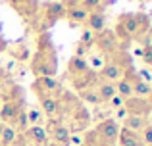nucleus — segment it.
Masks as SVG:
<instances>
[{
  "label": "nucleus",
  "mask_w": 152,
  "mask_h": 146,
  "mask_svg": "<svg viewBox=\"0 0 152 146\" xmlns=\"http://www.w3.org/2000/svg\"><path fill=\"white\" fill-rule=\"evenodd\" d=\"M56 64H58V58H56V52L52 48V44L48 46H41L37 52V56L33 58V73L37 77H54L56 71Z\"/></svg>",
  "instance_id": "1"
},
{
  "label": "nucleus",
  "mask_w": 152,
  "mask_h": 146,
  "mask_svg": "<svg viewBox=\"0 0 152 146\" xmlns=\"http://www.w3.org/2000/svg\"><path fill=\"white\" fill-rule=\"evenodd\" d=\"M119 123L115 119H102L100 123L96 125V129H94V133H96V137L102 140L104 144L108 146H115L118 142V135H119Z\"/></svg>",
  "instance_id": "2"
},
{
  "label": "nucleus",
  "mask_w": 152,
  "mask_h": 146,
  "mask_svg": "<svg viewBox=\"0 0 152 146\" xmlns=\"http://www.w3.org/2000/svg\"><path fill=\"white\" fill-rule=\"evenodd\" d=\"M118 21L121 23L123 29L131 35V38L137 33L148 29V17H146L145 14H123V15H119Z\"/></svg>",
  "instance_id": "3"
},
{
  "label": "nucleus",
  "mask_w": 152,
  "mask_h": 146,
  "mask_svg": "<svg viewBox=\"0 0 152 146\" xmlns=\"http://www.w3.org/2000/svg\"><path fill=\"white\" fill-rule=\"evenodd\" d=\"M94 44L98 46V50L104 56H114L118 50H121L119 48V41L115 38L114 31H110V29H102L100 33L94 35Z\"/></svg>",
  "instance_id": "4"
},
{
  "label": "nucleus",
  "mask_w": 152,
  "mask_h": 146,
  "mask_svg": "<svg viewBox=\"0 0 152 146\" xmlns=\"http://www.w3.org/2000/svg\"><path fill=\"white\" fill-rule=\"evenodd\" d=\"M33 89H35V92H45V94L54 96V98H58L60 94H64L62 83H60L56 77H37Z\"/></svg>",
  "instance_id": "5"
},
{
  "label": "nucleus",
  "mask_w": 152,
  "mask_h": 146,
  "mask_svg": "<svg viewBox=\"0 0 152 146\" xmlns=\"http://www.w3.org/2000/svg\"><path fill=\"white\" fill-rule=\"evenodd\" d=\"M123 108L127 110V115H142L146 117L152 112L150 104L146 98H139V96H131L123 102Z\"/></svg>",
  "instance_id": "6"
},
{
  "label": "nucleus",
  "mask_w": 152,
  "mask_h": 146,
  "mask_svg": "<svg viewBox=\"0 0 152 146\" xmlns=\"http://www.w3.org/2000/svg\"><path fill=\"white\" fill-rule=\"evenodd\" d=\"M23 110V102L21 100H12V102H4V106L0 108L2 113V123L4 125H12L14 127L15 117L19 115V112Z\"/></svg>",
  "instance_id": "7"
},
{
  "label": "nucleus",
  "mask_w": 152,
  "mask_h": 146,
  "mask_svg": "<svg viewBox=\"0 0 152 146\" xmlns=\"http://www.w3.org/2000/svg\"><path fill=\"white\" fill-rule=\"evenodd\" d=\"M37 94H39V102H41V106H42L45 115L48 117V119H52V117L58 115V112L62 110V104H60L58 98L48 96V94H45V92H37Z\"/></svg>",
  "instance_id": "8"
},
{
  "label": "nucleus",
  "mask_w": 152,
  "mask_h": 146,
  "mask_svg": "<svg viewBox=\"0 0 152 146\" xmlns=\"http://www.w3.org/2000/svg\"><path fill=\"white\" fill-rule=\"evenodd\" d=\"M10 6L18 12L21 17H33L39 12V2L37 0H10Z\"/></svg>",
  "instance_id": "9"
},
{
  "label": "nucleus",
  "mask_w": 152,
  "mask_h": 146,
  "mask_svg": "<svg viewBox=\"0 0 152 146\" xmlns=\"http://www.w3.org/2000/svg\"><path fill=\"white\" fill-rule=\"evenodd\" d=\"M71 83H73V86L79 92H81V90H87V89H93V85H98V73L93 71V69H89V71H85L83 75H79V77H73Z\"/></svg>",
  "instance_id": "10"
},
{
  "label": "nucleus",
  "mask_w": 152,
  "mask_h": 146,
  "mask_svg": "<svg viewBox=\"0 0 152 146\" xmlns=\"http://www.w3.org/2000/svg\"><path fill=\"white\" fill-rule=\"evenodd\" d=\"M25 139H29V142L39 144V146H46L48 144V133L46 129L39 127V125H33V127H27V131L23 133Z\"/></svg>",
  "instance_id": "11"
},
{
  "label": "nucleus",
  "mask_w": 152,
  "mask_h": 146,
  "mask_svg": "<svg viewBox=\"0 0 152 146\" xmlns=\"http://www.w3.org/2000/svg\"><path fill=\"white\" fill-rule=\"evenodd\" d=\"M118 140H119L121 146H145V142H142V139H141L139 133H133V131H129V129H125V127L119 129Z\"/></svg>",
  "instance_id": "12"
},
{
  "label": "nucleus",
  "mask_w": 152,
  "mask_h": 146,
  "mask_svg": "<svg viewBox=\"0 0 152 146\" xmlns=\"http://www.w3.org/2000/svg\"><path fill=\"white\" fill-rule=\"evenodd\" d=\"M50 137H52V142L58 144V146H69V139H71V133H69V127L66 125H56L54 129L50 131Z\"/></svg>",
  "instance_id": "13"
},
{
  "label": "nucleus",
  "mask_w": 152,
  "mask_h": 146,
  "mask_svg": "<svg viewBox=\"0 0 152 146\" xmlns=\"http://www.w3.org/2000/svg\"><path fill=\"white\" fill-rule=\"evenodd\" d=\"M100 77H102V81L118 83L119 79L123 77V69H119L118 65L112 64V62H106V64L102 65V69H100Z\"/></svg>",
  "instance_id": "14"
},
{
  "label": "nucleus",
  "mask_w": 152,
  "mask_h": 146,
  "mask_svg": "<svg viewBox=\"0 0 152 146\" xmlns=\"http://www.w3.org/2000/svg\"><path fill=\"white\" fill-rule=\"evenodd\" d=\"M87 29L93 31V33H100L102 29H106V15L102 12H93L87 17Z\"/></svg>",
  "instance_id": "15"
},
{
  "label": "nucleus",
  "mask_w": 152,
  "mask_h": 146,
  "mask_svg": "<svg viewBox=\"0 0 152 146\" xmlns=\"http://www.w3.org/2000/svg\"><path fill=\"white\" fill-rule=\"evenodd\" d=\"M89 64H87V60L85 58H77V56H73L69 60V64H67V73L69 75H73V77H79V75H83L85 71H89Z\"/></svg>",
  "instance_id": "16"
},
{
  "label": "nucleus",
  "mask_w": 152,
  "mask_h": 146,
  "mask_svg": "<svg viewBox=\"0 0 152 146\" xmlns=\"http://www.w3.org/2000/svg\"><path fill=\"white\" fill-rule=\"evenodd\" d=\"M45 17L48 21H56L60 17H66V8L62 6V2H50L45 6Z\"/></svg>",
  "instance_id": "17"
},
{
  "label": "nucleus",
  "mask_w": 152,
  "mask_h": 146,
  "mask_svg": "<svg viewBox=\"0 0 152 146\" xmlns=\"http://www.w3.org/2000/svg\"><path fill=\"white\" fill-rule=\"evenodd\" d=\"M146 125H148V121H146V117H142V115H127L125 119H123V127L129 129V131H133V133H141Z\"/></svg>",
  "instance_id": "18"
},
{
  "label": "nucleus",
  "mask_w": 152,
  "mask_h": 146,
  "mask_svg": "<svg viewBox=\"0 0 152 146\" xmlns=\"http://www.w3.org/2000/svg\"><path fill=\"white\" fill-rule=\"evenodd\" d=\"M96 92H98V96H100V102H110L112 98L115 96V86H114V83L98 81V85H96Z\"/></svg>",
  "instance_id": "19"
},
{
  "label": "nucleus",
  "mask_w": 152,
  "mask_h": 146,
  "mask_svg": "<svg viewBox=\"0 0 152 146\" xmlns=\"http://www.w3.org/2000/svg\"><path fill=\"white\" fill-rule=\"evenodd\" d=\"M112 64H115L118 65L119 69H123V71H125L127 68H133V56H131L129 52H125V50H118V52L114 54V56H112Z\"/></svg>",
  "instance_id": "20"
},
{
  "label": "nucleus",
  "mask_w": 152,
  "mask_h": 146,
  "mask_svg": "<svg viewBox=\"0 0 152 146\" xmlns=\"http://www.w3.org/2000/svg\"><path fill=\"white\" fill-rule=\"evenodd\" d=\"M66 17L69 19L71 23H85L87 17H89V12H87L85 8L77 6V8H73V10H67L66 12Z\"/></svg>",
  "instance_id": "21"
},
{
  "label": "nucleus",
  "mask_w": 152,
  "mask_h": 146,
  "mask_svg": "<svg viewBox=\"0 0 152 146\" xmlns=\"http://www.w3.org/2000/svg\"><path fill=\"white\" fill-rule=\"evenodd\" d=\"M15 139H18V131L12 125H4L2 133H0V142H2V146H12L15 142Z\"/></svg>",
  "instance_id": "22"
},
{
  "label": "nucleus",
  "mask_w": 152,
  "mask_h": 146,
  "mask_svg": "<svg viewBox=\"0 0 152 146\" xmlns=\"http://www.w3.org/2000/svg\"><path fill=\"white\" fill-rule=\"evenodd\" d=\"M114 86H115V94L121 96L123 100H127V98L133 96V89H131V85H127L123 79H119L118 83H114Z\"/></svg>",
  "instance_id": "23"
},
{
  "label": "nucleus",
  "mask_w": 152,
  "mask_h": 146,
  "mask_svg": "<svg viewBox=\"0 0 152 146\" xmlns=\"http://www.w3.org/2000/svg\"><path fill=\"white\" fill-rule=\"evenodd\" d=\"M133 96H139V98H146L150 94V90H152V86H150V83H145V81H139V83H135L133 86Z\"/></svg>",
  "instance_id": "24"
},
{
  "label": "nucleus",
  "mask_w": 152,
  "mask_h": 146,
  "mask_svg": "<svg viewBox=\"0 0 152 146\" xmlns=\"http://www.w3.org/2000/svg\"><path fill=\"white\" fill-rule=\"evenodd\" d=\"M79 96H81V100H83V102H87V104H93V106L100 104V96H98V92H96L94 89L81 90V92H79Z\"/></svg>",
  "instance_id": "25"
},
{
  "label": "nucleus",
  "mask_w": 152,
  "mask_h": 146,
  "mask_svg": "<svg viewBox=\"0 0 152 146\" xmlns=\"http://www.w3.org/2000/svg\"><path fill=\"white\" fill-rule=\"evenodd\" d=\"M27 125H29V119H27V110H21L19 115L15 117V123H14V129L15 131H27Z\"/></svg>",
  "instance_id": "26"
},
{
  "label": "nucleus",
  "mask_w": 152,
  "mask_h": 146,
  "mask_svg": "<svg viewBox=\"0 0 152 146\" xmlns=\"http://www.w3.org/2000/svg\"><path fill=\"white\" fill-rule=\"evenodd\" d=\"M93 44H94V33L89 31V29H85L81 33V38H79V46H83L85 50H89Z\"/></svg>",
  "instance_id": "27"
},
{
  "label": "nucleus",
  "mask_w": 152,
  "mask_h": 146,
  "mask_svg": "<svg viewBox=\"0 0 152 146\" xmlns=\"http://www.w3.org/2000/svg\"><path fill=\"white\" fill-rule=\"evenodd\" d=\"M114 35H115V38H118V41H119V44H121V42H129V41H131V35L127 33L125 29H123V25H121V23H119V21L115 23Z\"/></svg>",
  "instance_id": "28"
},
{
  "label": "nucleus",
  "mask_w": 152,
  "mask_h": 146,
  "mask_svg": "<svg viewBox=\"0 0 152 146\" xmlns=\"http://www.w3.org/2000/svg\"><path fill=\"white\" fill-rule=\"evenodd\" d=\"M121 79H123V81L127 83V85H131V86H133L135 83H139V81H141V77H139V73L135 71L133 68H127L125 71H123V77H121Z\"/></svg>",
  "instance_id": "29"
},
{
  "label": "nucleus",
  "mask_w": 152,
  "mask_h": 146,
  "mask_svg": "<svg viewBox=\"0 0 152 146\" xmlns=\"http://www.w3.org/2000/svg\"><path fill=\"white\" fill-rule=\"evenodd\" d=\"M102 4H104V0H83V2H81V8H85L89 14H93V12H98V10H100Z\"/></svg>",
  "instance_id": "30"
},
{
  "label": "nucleus",
  "mask_w": 152,
  "mask_h": 146,
  "mask_svg": "<svg viewBox=\"0 0 152 146\" xmlns=\"http://www.w3.org/2000/svg\"><path fill=\"white\" fill-rule=\"evenodd\" d=\"M83 142H85V146H108V144H104L102 140L98 139L94 131L87 133V135H85V140H83Z\"/></svg>",
  "instance_id": "31"
},
{
  "label": "nucleus",
  "mask_w": 152,
  "mask_h": 146,
  "mask_svg": "<svg viewBox=\"0 0 152 146\" xmlns=\"http://www.w3.org/2000/svg\"><path fill=\"white\" fill-rule=\"evenodd\" d=\"M139 135H141V139H142V142H145V146H150V144H152V125L148 123L141 133H139Z\"/></svg>",
  "instance_id": "32"
},
{
  "label": "nucleus",
  "mask_w": 152,
  "mask_h": 146,
  "mask_svg": "<svg viewBox=\"0 0 152 146\" xmlns=\"http://www.w3.org/2000/svg\"><path fill=\"white\" fill-rule=\"evenodd\" d=\"M142 60H145V64H148L152 65V44H146V46H142Z\"/></svg>",
  "instance_id": "33"
},
{
  "label": "nucleus",
  "mask_w": 152,
  "mask_h": 146,
  "mask_svg": "<svg viewBox=\"0 0 152 146\" xmlns=\"http://www.w3.org/2000/svg\"><path fill=\"white\" fill-rule=\"evenodd\" d=\"M87 64H91V68H93V71H94V69H102V65L106 64V62H104L100 56H93Z\"/></svg>",
  "instance_id": "34"
},
{
  "label": "nucleus",
  "mask_w": 152,
  "mask_h": 146,
  "mask_svg": "<svg viewBox=\"0 0 152 146\" xmlns=\"http://www.w3.org/2000/svg\"><path fill=\"white\" fill-rule=\"evenodd\" d=\"M62 6L66 8V12H67V10H73V8L81 6V2H79V0H62Z\"/></svg>",
  "instance_id": "35"
},
{
  "label": "nucleus",
  "mask_w": 152,
  "mask_h": 146,
  "mask_svg": "<svg viewBox=\"0 0 152 146\" xmlns=\"http://www.w3.org/2000/svg\"><path fill=\"white\" fill-rule=\"evenodd\" d=\"M39 117H41V113H39L37 110H29V112H27V119H29V123H35Z\"/></svg>",
  "instance_id": "36"
},
{
  "label": "nucleus",
  "mask_w": 152,
  "mask_h": 146,
  "mask_svg": "<svg viewBox=\"0 0 152 146\" xmlns=\"http://www.w3.org/2000/svg\"><path fill=\"white\" fill-rule=\"evenodd\" d=\"M123 102H125V100H123L121 96H118V94H115V96L110 100V104L114 106V108H121V106H123Z\"/></svg>",
  "instance_id": "37"
},
{
  "label": "nucleus",
  "mask_w": 152,
  "mask_h": 146,
  "mask_svg": "<svg viewBox=\"0 0 152 146\" xmlns=\"http://www.w3.org/2000/svg\"><path fill=\"white\" fill-rule=\"evenodd\" d=\"M6 48H8V41L2 37V33H0V52H4Z\"/></svg>",
  "instance_id": "38"
},
{
  "label": "nucleus",
  "mask_w": 152,
  "mask_h": 146,
  "mask_svg": "<svg viewBox=\"0 0 152 146\" xmlns=\"http://www.w3.org/2000/svg\"><path fill=\"white\" fill-rule=\"evenodd\" d=\"M118 117H119V119H125V117H127V110L123 108V106L118 108Z\"/></svg>",
  "instance_id": "39"
},
{
  "label": "nucleus",
  "mask_w": 152,
  "mask_h": 146,
  "mask_svg": "<svg viewBox=\"0 0 152 146\" xmlns=\"http://www.w3.org/2000/svg\"><path fill=\"white\" fill-rule=\"evenodd\" d=\"M85 52H87V50L83 48V46H79V44H77V50H75V56H77V58H83V56H85Z\"/></svg>",
  "instance_id": "40"
},
{
  "label": "nucleus",
  "mask_w": 152,
  "mask_h": 146,
  "mask_svg": "<svg viewBox=\"0 0 152 146\" xmlns=\"http://www.w3.org/2000/svg\"><path fill=\"white\" fill-rule=\"evenodd\" d=\"M71 142H73V144H81L83 140H81V137H79V135H71V139H69V144H71Z\"/></svg>",
  "instance_id": "41"
},
{
  "label": "nucleus",
  "mask_w": 152,
  "mask_h": 146,
  "mask_svg": "<svg viewBox=\"0 0 152 146\" xmlns=\"http://www.w3.org/2000/svg\"><path fill=\"white\" fill-rule=\"evenodd\" d=\"M146 100H148V104H150V108H152V90H150L148 96H146Z\"/></svg>",
  "instance_id": "42"
},
{
  "label": "nucleus",
  "mask_w": 152,
  "mask_h": 146,
  "mask_svg": "<svg viewBox=\"0 0 152 146\" xmlns=\"http://www.w3.org/2000/svg\"><path fill=\"white\" fill-rule=\"evenodd\" d=\"M135 54H137V56H142V48H135Z\"/></svg>",
  "instance_id": "43"
},
{
  "label": "nucleus",
  "mask_w": 152,
  "mask_h": 146,
  "mask_svg": "<svg viewBox=\"0 0 152 146\" xmlns=\"http://www.w3.org/2000/svg\"><path fill=\"white\" fill-rule=\"evenodd\" d=\"M2 129H4V123H0V133H2Z\"/></svg>",
  "instance_id": "44"
},
{
  "label": "nucleus",
  "mask_w": 152,
  "mask_h": 146,
  "mask_svg": "<svg viewBox=\"0 0 152 146\" xmlns=\"http://www.w3.org/2000/svg\"><path fill=\"white\" fill-rule=\"evenodd\" d=\"M46 146H58V144H54V142H50V144H46Z\"/></svg>",
  "instance_id": "45"
},
{
  "label": "nucleus",
  "mask_w": 152,
  "mask_h": 146,
  "mask_svg": "<svg viewBox=\"0 0 152 146\" xmlns=\"http://www.w3.org/2000/svg\"><path fill=\"white\" fill-rule=\"evenodd\" d=\"M79 2H83V0H79Z\"/></svg>",
  "instance_id": "46"
},
{
  "label": "nucleus",
  "mask_w": 152,
  "mask_h": 146,
  "mask_svg": "<svg viewBox=\"0 0 152 146\" xmlns=\"http://www.w3.org/2000/svg\"><path fill=\"white\" fill-rule=\"evenodd\" d=\"M0 146H2V142H0Z\"/></svg>",
  "instance_id": "47"
},
{
  "label": "nucleus",
  "mask_w": 152,
  "mask_h": 146,
  "mask_svg": "<svg viewBox=\"0 0 152 146\" xmlns=\"http://www.w3.org/2000/svg\"><path fill=\"white\" fill-rule=\"evenodd\" d=\"M150 146H152V144H150Z\"/></svg>",
  "instance_id": "48"
}]
</instances>
